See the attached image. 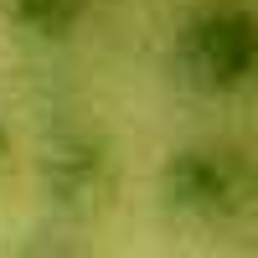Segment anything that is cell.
Listing matches in <instances>:
<instances>
[{
	"label": "cell",
	"mask_w": 258,
	"mask_h": 258,
	"mask_svg": "<svg viewBox=\"0 0 258 258\" xmlns=\"http://www.w3.org/2000/svg\"><path fill=\"white\" fill-rule=\"evenodd\" d=\"M83 11L88 0H11V16L36 36H68L83 21Z\"/></svg>",
	"instance_id": "4"
},
{
	"label": "cell",
	"mask_w": 258,
	"mask_h": 258,
	"mask_svg": "<svg viewBox=\"0 0 258 258\" xmlns=\"http://www.w3.org/2000/svg\"><path fill=\"white\" fill-rule=\"evenodd\" d=\"M176 68L197 93H232L258 78V16L243 6H212L176 36Z\"/></svg>",
	"instance_id": "1"
},
{
	"label": "cell",
	"mask_w": 258,
	"mask_h": 258,
	"mask_svg": "<svg viewBox=\"0 0 258 258\" xmlns=\"http://www.w3.org/2000/svg\"><path fill=\"white\" fill-rule=\"evenodd\" d=\"M6 155H11V135H6V124H0V165H6Z\"/></svg>",
	"instance_id": "5"
},
{
	"label": "cell",
	"mask_w": 258,
	"mask_h": 258,
	"mask_svg": "<svg viewBox=\"0 0 258 258\" xmlns=\"http://www.w3.org/2000/svg\"><path fill=\"white\" fill-rule=\"evenodd\" d=\"M160 186H165V202L186 217H232V212H243L253 176L232 150L197 145V150H176L165 160Z\"/></svg>",
	"instance_id": "2"
},
{
	"label": "cell",
	"mask_w": 258,
	"mask_h": 258,
	"mask_svg": "<svg viewBox=\"0 0 258 258\" xmlns=\"http://www.w3.org/2000/svg\"><path fill=\"white\" fill-rule=\"evenodd\" d=\"M103 170H109V160H103V150L93 140H62L47 155V186H52L57 202L93 197V191L103 186Z\"/></svg>",
	"instance_id": "3"
}]
</instances>
